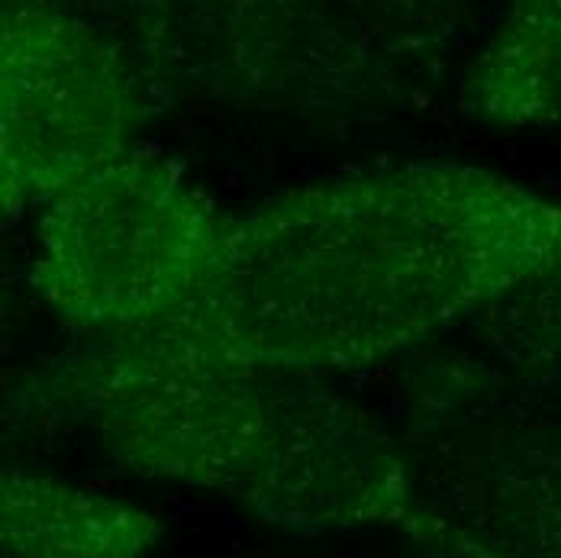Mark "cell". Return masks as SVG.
I'll return each mask as SVG.
<instances>
[{
  "instance_id": "obj_1",
  "label": "cell",
  "mask_w": 561,
  "mask_h": 558,
  "mask_svg": "<svg viewBox=\"0 0 561 558\" xmlns=\"http://www.w3.org/2000/svg\"><path fill=\"white\" fill-rule=\"evenodd\" d=\"M561 272V204L474 166L388 168L236 217L204 294L156 330L280 368L358 372Z\"/></svg>"
},
{
  "instance_id": "obj_2",
  "label": "cell",
  "mask_w": 561,
  "mask_h": 558,
  "mask_svg": "<svg viewBox=\"0 0 561 558\" xmlns=\"http://www.w3.org/2000/svg\"><path fill=\"white\" fill-rule=\"evenodd\" d=\"M13 423L68 426L123 471L224 494L294 536L397 529L433 556L410 448L323 372L220 355L146 330L91 333L20 375Z\"/></svg>"
},
{
  "instance_id": "obj_3",
  "label": "cell",
  "mask_w": 561,
  "mask_h": 558,
  "mask_svg": "<svg viewBox=\"0 0 561 558\" xmlns=\"http://www.w3.org/2000/svg\"><path fill=\"white\" fill-rule=\"evenodd\" d=\"M94 26L165 113L178 104L371 119L413 81L362 0H53Z\"/></svg>"
},
{
  "instance_id": "obj_4",
  "label": "cell",
  "mask_w": 561,
  "mask_h": 558,
  "mask_svg": "<svg viewBox=\"0 0 561 558\" xmlns=\"http://www.w3.org/2000/svg\"><path fill=\"white\" fill-rule=\"evenodd\" d=\"M410 365L403 443L436 556L561 558V391L474 342H430Z\"/></svg>"
},
{
  "instance_id": "obj_5",
  "label": "cell",
  "mask_w": 561,
  "mask_h": 558,
  "mask_svg": "<svg viewBox=\"0 0 561 558\" xmlns=\"http://www.w3.org/2000/svg\"><path fill=\"white\" fill-rule=\"evenodd\" d=\"M33 287L84 333L181 317L214 281L232 214L181 168L133 149L39 207Z\"/></svg>"
},
{
  "instance_id": "obj_6",
  "label": "cell",
  "mask_w": 561,
  "mask_h": 558,
  "mask_svg": "<svg viewBox=\"0 0 561 558\" xmlns=\"http://www.w3.org/2000/svg\"><path fill=\"white\" fill-rule=\"evenodd\" d=\"M159 116L111 43L53 0L0 7V191L7 214L129 156Z\"/></svg>"
},
{
  "instance_id": "obj_7",
  "label": "cell",
  "mask_w": 561,
  "mask_h": 558,
  "mask_svg": "<svg viewBox=\"0 0 561 558\" xmlns=\"http://www.w3.org/2000/svg\"><path fill=\"white\" fill-rule=\"evenodd\" d=\"M458 111L506 133H561V0H506L461 71Z\"/></svg>"
},
{
  "instance_id": "obj_8",
  "label": "cell",
  "mask_w": 561,
  "mask_h": 558,
  "mask_svg": "<svg viewBox=\"0 0 561 558\" xmlns=\"http://www.w3.org/2000/svg\"><path fill=\"white\" fill-rule=\"evenodd\" d=\"M165 526L133 506L53 475L7 468L0 481L3 556L133 558L156 549Z\"/></svg>"
},
{
  "instance_id": "obj_9",
  "label": "cell",
  "mask_w": 561,
  "mask_h": 558,
  "mask_svg": "<svg viewBox=\"0 0 561 558\" xmlns=\"http://www.w3.org/2000/svg\"><path fill=\"white\" fill-rule=\"evenodd\" d=\"M461 330L519 382L561 391V272L513 287Z\"/></svg>"
},
{
  "instance_id": "obj_10",
  "label": "cell",
  "mask_w": 561,
  "mask_h": 558,
  "mask_svg": "<svg viewBox=\"0 0 561 558\" xmlns=\"http://www.w3.org/2000/svg\"><path fill=\"white\" fill-rule=\"evenodd\" d=\"M362 7L381 46L413 84L443 71L461 30L465 0H362Z\"/></svg>"
}]
</instances>
